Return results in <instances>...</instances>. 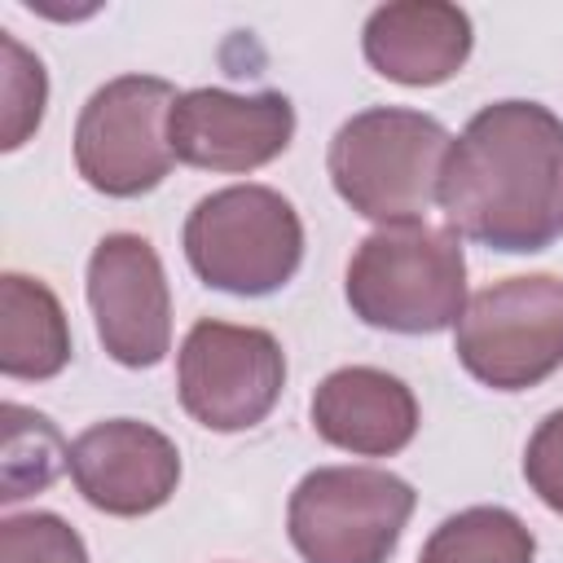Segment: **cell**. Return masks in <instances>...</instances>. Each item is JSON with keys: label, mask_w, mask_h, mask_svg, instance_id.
<instances>
[{"label": "cell", "mask_w": 563, "mask_h": 563, "mask_svg": "<svg viewBox=\"0 0 563 563\" xmlns=\"http://www.w3.org/2000/svg\"><path fill=\"white\" fill-rule=\"evenodd\" d=\"M62 466H70V449L62 444L57 427L22 405H4V475H0V501H22L31 493H44Z\"/></svg>", "instance_id": "2e32d148"}, {"label": "cell", "mask_w": 563, "mask_h": 563, "mask_svg": "<svg viewBox=\"0 0 563 563\" xmlns=\"http://www.w3.org/2000/svg\"><path fill=\"white\" fill-rule=\"evenodd\" d=\"M295 136V106L282 92H180L167 114L172 154L202 172H255L273 163Z\"/></svg>", "instance_id": "30bf717a"}, {"label": "cell", "mask_w": 563, "mask_h": 563, "mask_svg": "<svg viewBox=\"0 0 563 563\" xmlns=\"http://www.w3.org/2000/svg\"><path fill=\"white\" fill-rule=\"evenodd\" d=\"M449 224L493 251H545L563 238V119L537 101L484 106L440 172Z\"/></svg>", "instance_id": "6da1fadb"}, {"label": "cell", "mask_w": 563, "mask_h": 563, "mask_svg": "<svg viewBox=\"0 0 563 563\" xmlns=\"http://www.w3.org/2000/svg\"><path fill=\"white\" fill-rule=\"evenodd\" d=\"M88 303L101 347L128 365L150 369L172 347V295L154 246L136 233H106L88 260Z\"/></svg>", "instance_id": "9c48e42d"}, {"label": "cell", "mask_w": 563, "mask_h": 563, "mask_svg": "<svg viewBox=\"0 0 563 563\" xmlns=\"http://www.w3.org/2000/svg\"><path fill=\"white\" fill-rule=\"evenodd\" d=\"M70 361V325L57 295L22 273L0 277V369L9 378H53Z\"/></svg>", "instance_id": "5bb4252c"}, {"label": "cell", "mask_w": 563, "mask_h": 563, "mask_svg": "<svg viewBox=\"0 0 563 563\" xmlns=\"http://www.w3.org/2000/svg\"><path fill=\"white\" fill-rule=\"evenodd\" d=\"M312 427L334 449L387 457L413 440L418 400L400 378L369 365H347L321 378L312 396Z\"/></svg>", "instance_id": "4fadbf2b"}, {"label": "cell", "mask_w": 563, "mask_h": 563, "mask_svg": "<svg viewBox=\"0 0 563 563\" xmlns=\"http://www.w3.org/2000/svg\"><path fill=\"white\" fill-rule=\"evenodd\" d=\"M532 554L537 541L519 515L501 506H471L427 537L418 563H532Z\"/></svg>", "instance_id": "9a60e30c"}, {"label": "cell", "mask_w": 563, "mask_h": 563, "mask_svg": "<svg viewBox=\"0 0 563 563\" xmlns=\"http://www.w3.org/2000/svg\"><path fill=\"white\" fill-rule=\"evenodd\" d=\"M453 136L422 110L374 106L352 114L330 141V180L339 198L378 224H413L440 202V172Z\"/></svg>", "instance_id": "7a4b0ae2"}, {"label": "cell", "mask_w": 563, "mask_h": 563, "mask_svg": "<svg viewBox=\"0 0 563 563\" xmlns=\"http://www.w3.org/2000/svg\"><path fill=\"white\" fill-rule=\"evenodd\" d=\"M369 66L405 88H431L462 70L471 57V18L444 0L383 4L365 22Z\"/></svg>", "instance_id": "7c38bea8"}, {"label": "cell", "mask_w": 563, "mask_h": 563, "mask_svg": "<svg viewBox=\"0 0 563 563\" xmlns=\"http://www.w3.org/2000/svg\"><path fill=\"white\" fill-rule=\"evenodd\" d=\"M457 361L493 391H523L563 365V277L528 273L484 286L457 317Z\"/></svg>", "instance_id": "5b68a950"}, {"label": "cell", "mask_w": 563, "mask_h": 563, "mask_svg": "<svg viewBox=\"0 0 563 563\" xmlns=\"http://www.w3.org/2000/svg\"><path fill=\"white\" fill-rule=\"evenodd\" d=\"M347 303L365 325L435 334L466 312L462 242L435 224H383L347 264Z\"/></svg>", "instance_id": "3957f363"}, {"label": "cell", "mask_w": 563, "mask_h": 563, "mask_svg": "<svg viewBox=\"0 0 563 563\" xmlns=\"http://www.w3.org/2000/svg\"><path fill=\"white\" fill-rule=\"evenodd\" d=\"M194 273L229 295H268L303 260V224L268 185H229L207 194L185 220Z\"/></svg>", "instance_id": "277c9868"}, {"label": "cell", "mask_w": 563, "mask_h": 563, "mask_svg": "<svg viewBox=\"0 0 563 563\" xmlns=\"http://www.w3.org/2000/svg\"><path fill=\"white\" fill-rule=\"evenodd\" d=\"M180 405L211 431H246L264 422L286 387V356L268 330L198 321L180 343Z\"/></svg>", "instance_id": "ba28073f"}, {"label": "cell", "mask_w": 563, "mask_h": 563, "mask_svg": "<svg viewBox=\"0 0 563 563\" xmlns=\"http://www.w3.org/2000/svg\"><path fill=\"white\" fill-rule=\"evenodd\" d=\"M0 563H88V550L66 519L35 510L0 523Z\"/></svg>", "instance_id": "ac0fdd59"}, {"label": "cell", "mask_w": 563, "mask_h": 563, "mask_svg": "<svg viewBox=\"0 0 563 563\" xmlns=\"http://www.w3.org/2000/svg\"><path fill=\"white\" fill-rule=\"evenodd\" d=\"M70 479L88 506L106 515H150L180 484L176 444L136 418L92 422L70 444Z\"/></svg>", "instance_id": "8fae6325"}, {"label": "cell", "mask_w": 563, "mask_h": 563, "mask_svg": "<svg viewBox=\"0 0 563 563\" xmlns=\"http://www.w3.org/2000/svg\"><path fill=\"white\" fill-rule=\"evenodd\" d=\"M413 515V488L378 466H317L290 493V541L303 563H387Z\"/></svg>", "instance_id": "8992f818"}, {"label": "cell", "mask_w": 563, "mask_h": 563, "mask_svg": "<svg viewBox=\"0 0 563 563\" xmlns=\"http://www.w3.org/2000/svg\"><path fill=\"white\" fill-rule=\"evenodd\" d=\"M0 48H4V84H0V145L18 150L44 119V97H48V79L35 53H26L9 31H0Z\"/></svg>", "instance_id": "e0dca14e"}, {"label": "cell", "mask_w": 563, "mask_h": 563, "mask_svg": "<svg viewBox=\"0 0 563 563\" xmlns=\"http://www.w3.org/2000/svg\"><path fill=\"white\" fill-rule=\"evenodd\" d=\"M176 88L158 75H119L101 84L75 123V167L110 198H136L154 189L176 154L167 141V114Z\"/></svg>", "instance_id": "52a82bcc"}, {"label": "cell", "mask_w": 563, "mask_h": 563, "mask_svg": "<svg viewBox=\"0 0 563 563\" xmlns=\"http://www.w3.org/2000/svg\"><path fill=\"white\" fill-rule=\"evenodd\" d=\"M523 475L532 484V493L554 510L563 515V409H554L528 440V453H523Z\"/></svg>", "instance_id": "d6986e66"}]
</instances>
